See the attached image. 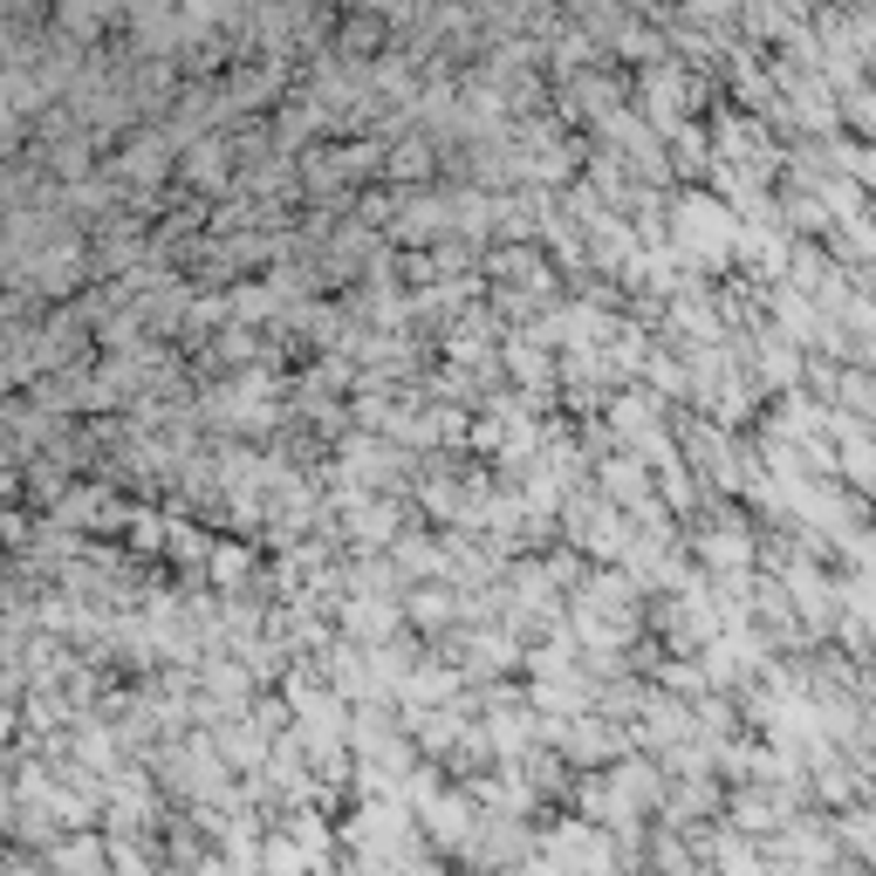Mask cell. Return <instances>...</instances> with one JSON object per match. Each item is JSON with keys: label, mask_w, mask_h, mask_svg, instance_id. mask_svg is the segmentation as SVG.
<instances>
[{"label": "cell", "mask_w": 876, "mask_h": 876, "mask_svg": "<svg viewBox=\"0 0 876 876\" xmlns=\"http://www.w3.org/2000/svg\"><path fill=\"white\" fill-rule=\"evenodd\" d=\"M754 363H760L767 391H795V377H801V350H795L788 336H774V329L754 336Z\"/></svg>", "instance_id": "cell-1"}, {"label": "cell", "mask_w": 876, "mask_h": 876, "mask_svg": "<svg viewBox=\"0 0 876 876\" xmlns=\"http://www.w3.org/2000/svg\"><path fill=\"white\" fill-rule=\"evenodd\" d=\"M452 616H459L452 589H418V596H412V623H425V631H431V623H452Z\"/></svg>", "instance_id": "cell-2"}, {"label": "cell", "mask_w": 876, "mask_h": 876, "mask_svg": "<svg viewBox=\"0 0 876 876\" xmlns=\"http://www.w3.org/2000/svg\"><path fill=\"white\" fill-rule=\"evenodd\" d=\"M705 808H719V788H712V780H692V788H678V795L665 801V815L685 822V815H705Z\"/></svg>", "instance_id": "cell-3"}, {"label": "cell", "mask_w": 876, "mask_h": 876, "mask_svg": "<svg viewBox=\"0 0 876 876\" xmlns=\"http://www.w3.org/2000/svg\"><path fill=\"white\" fill-rule=\"evenodd\" d=\"M384 172H391V178H404V185H412V178H425V172H431V144H425V138H418V144H397Z\"/></svg>", "instance_id": "cell-4"}, {"label": "cell", "mask_w": 876, "mask_h": 876, "mask_svg": "<svg viewBox=\"0 0 876 876\" xmlns=\"http://www.w3.org/2000/svg\"><path fill=\"white\" fill-rule=\"evenodd\" d=\"M842 842H850L856 856L869 850V815H863V808H850V815H842Z\"/></svg>", "instance_id": "cell-5"}]
</instances>
